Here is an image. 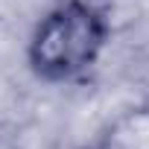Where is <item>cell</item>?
<instances>
[{
    "mask_svg": "<svg viewBox=\"0 0 149 149\" xmlns=\"http://www.w3.org/2000/svg\"><path fill=\"white\" fill-rule=\"evenodd\" d=\"M111 38V21L94 0H61L32 29L26 64L47 85H70L97 67Z\"/></svg>",
    "mask_w": 149,
    "mask_h": 149,
    "instance_id": "cell-1",
    "label": "cell"
},
{
    "mask_svg": "<svg viewBox=\"0 0 149 149\" xmlns=\"http://www.w3.org/2000/svg\"><path fill=\"white\" fill-rule=\"evenodd\" d=\"M85 149H149V108H132L120 114Z\"/></svg>",
    "mask_w": 149,
    "mask_h": 149,
    "instance_id": "cell-2",
    "label": "cell"
}]
</instances>
